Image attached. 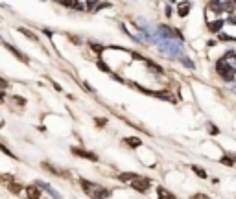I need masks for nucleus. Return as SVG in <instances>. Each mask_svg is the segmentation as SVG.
Wrapping results in <instances>:
<instances>
[{
  "instance_id": "obj_1",
  "label": "nucleus",
  "mask_w": 236,
  "mask_h": 199,
  "mask_svg": "<svg viewBox=\"0 0 236 199\" xmlns=\"http://www.w3.org/2000/svg\"><path fill=\"white\" fill-rule=\"evenodd\" d=\"M207 20L214 31L236 39V0H210L207 6Z\"/></svg>"
},
{
  "instance_id": "obj_2",
  "label": "nucleus",
  "mask_w": 236,
  "mask_h": 199,
  "mask_svg": "<svg viewBox=\"0 0 236 199\" xmlns=\"http://www.w3.org/2000/svg\"><path fill=\"white\" fill-rule=\"evenodd\" d=\"M28 196H30V197H39V190L30 188V190H28Z\"/></svg>"
},
{
  "instance_id": "obj_3",
  "label": "nucleus",
  "mask_w": 236,
  "mask_h": 199,
  "mask_svg": "<svg viewBox=\"0 0 236 199\" xmlns=\"http://www.w3.org/2000/svg\"><path fill=\"white\" fill-rule=\"evenodd\" d=\"M2 98H4V94H0V101H2Z\"/></svg>"
},
{
  "instance_id": "obj_4",
  "label": "nucleus",
  "mask_w": 236,
  "mask_h": 199,
  "mask_svg": "<svg viewBox=\"0 0 236 199\" xmlns=\"http://www.w3.org/2000/svg\"><path fill=\"white\" fill-rule=\"evenodd\" d=\"M0 42H2V37H0Z\"/></svg>"
}]
</instances>
